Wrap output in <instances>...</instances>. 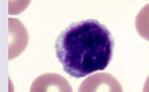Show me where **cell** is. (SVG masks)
I'll return each instance as SVG.
<instances>
[{"label":"cell","instance_id":"obj_1","mask_svg":"<svg viewBox=\"0 0 149 92\" xmlns=\"http://www.w3.org/2000/svg\"><path fill=\"white\" fill-rule=\"evenodd\" d=\"M114 39L96 20L72 23L56 40V55L64 70L76 79L105 70L112 58Z\"/></svg>","mask_w":149,"mask_h":92}]
</instances>
